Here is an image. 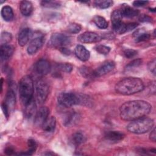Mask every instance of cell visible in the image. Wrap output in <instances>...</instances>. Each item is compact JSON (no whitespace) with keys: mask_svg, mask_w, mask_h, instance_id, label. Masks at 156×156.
Segmentation results:
<instances>
[{"mask_svg":"<svg viewBox=\"0 0 156 156\" xmlns=\"http://www.w3.org/2000/svg\"><path fill=\"white\" fill-rule=\"evenodd\" d=\"M151 108V105L145 101H130L120 107L119 115L122 120L132 121L147 115Z\"/></svg>","mask_w":156,"mask_h":156,"instance_id":"1","label":"cell"},{"mask_svg":"<svg viewBox=\"0 0 156 156\" xmlns=\"http://www.w3.org/2000/svg\"><path fill=\"white\" fill-rule=\"evenodd\" d=\"M115 88L119 94L130 95L141 91L144 89V83L138 77H129L119 81L116 84Z\"/></svg>","mask_w":156,"mask_h":156,"instance_id":"2","label":"cell"},{"mask_svg":"<svg viewBox=\"0 0 156 156\" xmlns=\"http://www.w3.org/2000/svg\"><path fill=\"white\" fill-rule=\"evenodd\" d=\"M154 124V121L152 119L143 116L136 119L131 121L127 125V130L133 133L143 134L150 131Z\"/></svg>","mask_w":156,"mask_h":156,"instance_id":"3","label":"cell"},{"mask_svg":"<svg viewBox=\"0 0 156 156\" xmlns=\"http://www.w3.org/2000/svg\"><path fill=\"white\" fill-rule=\"evenodd\" d=\"M19 94L23 104L26 105L33 99L34 82L29 76H23L19 82Z\"/></svg>","mask_w":156,"mask_h":156,"instance_id":"4","label":"cell"},{"mask_svg":"<svg viewBox=\"0 0 156 156\" xmlns=\"http://www.w3.org/2000/svg\"><path fill=\"white\" fill-rule=\"evenodd\" d=\"M58 103L62 107L68 108L82 102L80 96L73 93H62L57 98Z\"/></svg>","mask_w":156,"mask_h":156,"instance_id":"5","label":"cell"},{"mask_svg":"<svg viewBox=\"0 0 156 156\" xmlns=\"http://www.w3.org/2000/svg\"><path fill=\"white\" fill-rule=\"evenodd\" d=\"M35 93L36 101L40 104L44 102L49 94V85L44 80L40 79L37 80L35 84Z\"/></svg>","mask_w":156,"mask_h":156,"instance_id":"6","label":"cell"},{"mask_svg":"<svg viewBox=\"0 0 156 156\" xmlns=\"http://www.w3.org/2000/svg\"><path fill=\"white\" fill-rule=\"evenodd\" d=\"M71 42V38L68 35L60 33H55L51 35L49 44L51 46L59 49L60 48L66 47Z\"/></svg>","mask_w":156,"mask_h":156,"instance_id":"7","label":"cell"},{"mask_svg":"<svg viewBox=\"0 0 156 156\" xmlns=\"http://www.w3.org/2000/svg\"><path fill=\"white\" fill-rule=\"evenodd\" d=\"M77 39L83 43H93L100 41L102 38L99 34L93 32H85L80 34Z\"/></svg>","mask_w":156,"mask_h":156,"instance_id":"8","label":"cell"},{"mask_svg":"<svg viewBox=\"0 0 156 156\" xmlns=\"http://www.w3.org/2000/svg\"><path fill=\"white\" fill-rule=\"evenodd\" d=\"M49 110L47 107H41L35 113L34 116V124L37 127L43 126L48 118Z\"/></svg>","mask_w":156,"mask_h":156,"instance_id":"9","label":"cell"},{"mask_svg":"<svg viewBox=\"0 0 156 156\" xmlns=\"http://www.w3.org/2000/svg\"><path fill=\"white\" fill-rule=\"evenodd\" d=\"M115 66V64L112 61H108L102 63L96 69L93 71L94 77H100L104 76L113 69Z\"/></svg>","mask_w":156,"mask_h":156,"instance_id":"10","label":"cell"},{"mask_svg":"<svg viewBox=\"0 0 156 156\" xmlns=\"http://www.w3.org/2000/svg\"><path fill=\"white\" fill-rule=\"evenodd\" d=\"M34 68L37 73L39 75L44 76L50 72L51 65L47 60L41 58L36 62Z\"/></svg>","mask_w":156,"mask_h":156,"instance_id":"11","label":"cell"},{"mask_svg":"<svg viewBox=\"0 0 156 156\" xmlns=\"http://www.w3.org/2000/svg\"><path fill=\"white\" fill-rule=\"evenodd\" d=\"M44 43L43 37H38L33 39L29 43L27 51L29 54H35L43 46Z\"/></svg>","mask_w":156,"mask_h":156,"instance_id":"12","label":"cell"},{"mask_svg":"<svg viewBox=\"0 0 156 156\" xmlns=\"http://www.w3.org/2000/svg\"><path fill=\"white\" fill-rule=\"evenodd\" d=\"M32 36V31L29 28H24L22 29L18 35V41L21 46H25Z\"/></svg>","mask_w":156,"mask_h":156,"instance_id":"13","label":"cell"},{"mask_svg":"<svg viewBox=\"0 0 156 156\" xmlns=\"http://www.w3.org/2000/svg\"><path fill=\"white\" fill-rule=\"evenodd\" d=\"M74 53L76 57L81 61H87L90 57V52L82 45H77L74 49Z\"/></svg>","mask_w":156,"mask_h":156,"instance_id":"14","label":"cell"},{"mask_svg":"<svg viewBox=\"0 0 156 156\" xmlns=\"http://www.w3.org/2000/svg\"><path fill=\"white\" fill-rule=\"evenodd\" d=\"M14 51L13 48L9 45L6 44H1L0 48V56L1 61H5L8 60L13 54Z\"/></svg>","mask_w":156,"mask_h":156,"instance_id":"15","label":"cell"},{"mask_svg":"<svg viewBox=\"0 0 156 156\" xmlns=\"http://www.w3.org/2000/svg\"><path fill=\"white\" fill-rule=\"evenodd\" d=\"M105 138L113 142H118L123 140L125 136V135L119 131H107L105 133L104 135Z\"/></svg>","mask_w":156,"mask_h":156,"instance_id":"16","label":"cell"},{"mask_svg":"<svg viewBox=\"0 0 156 156\" xmlns=\"http://www.w3.org/2000/svg\"><path fill=\"white\" fill-rule=\"evenodd\" d=\"M15 102H16V97H15V93L13 90L12 89L9 90L6 94L5 97V101L4 104L10 111V110L13 109L15 105Z\"/></svg>","mask_w":156,"mask_h":156,"instance_id":"17","label":"cell"},{"mask_svg":"<svg viewBox=\"0 0 156 156\" xmlns=\"http://www.w3.org/2000/svg\"><path fill=\"white\" fill-rule=\"evenodd\" d=\"M36 112V104L34 99L24 105V116L27 118H30Z\"/></svg>","mask_w":156,"mask_h":156,"instance_id":"18","label":"cell"},{"mask_svg":"<svg viewBox=\"0 0 156 156\" xmlns=\"http://www.w3.org/2000/svg\"><path fill=\"white\" fill-rule=\"evenodd\" d=\"M20 9L24 16H29L32 12V4L28 1H22L20 4Z\"/></svg>","mask_w":156,"mask_h":156,"instance_id":"19","label":"cell"},{"mask_svg":"<svg viewBox=\"0 0 156 156\" xmlns=\"http://www.w3.org/2000/svg\"><path fill=\"white\" fill-rule=\"evenodd\" d=\"M120 10L122 17L124 16L126 18H133L139 14V11L138 10L130 7V6L127 5V4L123 6Z\"/></svg>","mask_w":156,"mask_h":156,"instance_id":"20","label":"cell"},{"mask_svg":"<svg viewBox=\"0 0 156 156\" xmlns=\"http://www.w3.org/2000/svg\"><path fill=\"white\" fill-rule=\"evenodd\" d=\"M56 124V119L54 116L48 118L42 126L43 130L46 132H52L54 130Z\"/></svg>","mask_w":156,"mask_h":156,"instance_id":"21","label":"cell"},{"mask_svg":"<svg viewBox=\"0 0 156 156\" xmlns=\"http://www.w3.org/2000/svg\"><path fill=\"white\" fill-rule=\"evenodd\" d=\"M1 16L6 21H10L13 20L14 15L11 7L9 5L4 6L1 9Z\"/></svg>","mask_w":156,"mask_h":156,"instance_id":"22","label":"cell"},{"mask_svg":"<svg viewBox=\"0 0 156 156\" xmlns=\"http://www.w3.org/2000/svg\"><path fill=\"white\" fill-rule=\"evenodd\" d=\"M133 37H135V41L136 43L145 41L150 38V35L144 32H141L140 30L136 31L133 34Z\"/></svg>","mask_w":156,"mask_h":156,"instance_id":"23","label":"cell"},{"mask_svg":"<svg viewBox=\"0 0 156 156\" xmlns=\"http://www.w3.org/2000/svg\"><path fill=\"white\" fill-rule=\"evenodd\" d=\"M93 20L96 26L100 29H106L108 27V22L102 16L99 15L94 16Z\"/></svg>","mask_w":156,"mask_h":156,"instance_id":"24","label":"cell"},{"mask_svg":"<svg viewBox=\"0 0 156 156\" xmlns=\"http://www.w3.org/2000/svg\"><path fill=\"white\" fill-rule=\"evenodd\" d=\"M79 116L76 113H71L69 114L65 118L64 124L66 126H70L76 124L78 120Z\"/></svg>","mask_w":156,"mask_h":156,"instance_id":"25","label":"cell"},{"mask_svg":"<svg viewBox=\"0 0 156 156\" xmlns=\"http://www.w3.org/2000/svg\"><path fill=\"white\" fill-rule=\"evenodd\" d=\"M122 14L120 10H114L111 15V21L112 25L118 24L122 21Z\"/></svg>","mask_w":156,"mask_h":156,"instance_id":"26","label":"cell"},{"mask_svg":"<svg viewBox=\"0 0 156 156\" xmlns=\"http://www.w3.org/2000/svg\"><path fill=\"white\" fill-rule=\"evenodd\" d=\"M73 140L76 144L79 145L86 141V138L82 132H77L73 134Z\"/></svg>","mask_w":156,"mask_h":156,"instance_id":"27","label":"cell"},{"mask_svg":"<svg viewBox=\"0 0 156 156\" xmlns=\"http://www.w3.org/2000/svg\"><path fill=\"white\" fill-rule=\"evenodd\" d=\"M27 144L29 149L26 152L20 154V155H32L35 152L37 147V144L35 141L33 139H30L28 140Z\"/></svg>","mask_w":156,"mask_h":156,"instance_id":"28","label":"cell"},{"mask_svg":"<svg viewBox=\"0 0 156 156\" xmlns=\"http://www.w3.org/2000/svg\"><path fill=\"white\" fill-rule=\"evenodd\" d=\"M113 2L111 0H105V1L98 0L94 2V5L98 8L104 9L108 8L113 4Z\"/></svg>","mask_w":156,"mask_h":156,"instance_id":"29","label":"cell"},{"mask_svg":"<svg viewBox=\"0 0 156 156\" xmlns=\"http://www.w3.org/2000/svg\"><path fill=\"white\" fill-rule=\"evenodd\" d=\"M81 26L77 23H71L67 27V31L71 34H77L81 30Z\"/></svg>","mask_w":156,"mask_h":156,"instance_id":"30","label":"cell"},{"mask_svg":"<svg viewBox=\"0 0 156 156\" xmlns=\"http://www.w3.org/2000/svg\"><path fill=\"white\" fill-rule=\"evenodd\" d=\"M57 68L63 72L65 73H71L73 70V66L72 65L68 63H59L57 65Z\"/></svg>","mask_w":156,"mask_h":156,"instance_id":"31","label":"cell"},{"mask_svg":"<svg viewBox=\"0 0 156 156\" xmlns=\"http://www.w3.org/2000/svg\"><path fill=\"white\" fill-rule=\"evenodd\" d=\"M12 35L11 34L7 32H4L1 34V44H6L9 42H10L12 40Z\"/></svg>","mask_w":156,"mask_h":156,"instance_id":"32","label":"cell"},{"mask_svg":"<svg viewBox=\"0 0 156 156\" xmlns=\"http://www.w3.org/2000/svg\"><path fill=\"white\" fill-rule=\"evenodd\" d=\"M96 51L101 54L107 55L110 51V48L105 45H98L95 48Z\"/></svg>","mask_w":156,"mask_h":156,"instance_id":"33","label":"cell"},{"mask_svg":"<svg viewBox=\"0 0 156 156\" xmlns=\"http://www.w3.org/2000/svg\"><path fill=\"white\" fill-rule=\"evenodd\" d=\"M142 63V60L140 58H137L132 60L126 66V69H132L138 67Z\"/></svg>","mask_w":156,"mask_h":156,"instance_id":"34","label":"cell"},{"mask_svg":"<svg viewBox=\"0 0 156 156\" xmlns=\"http://www.w3.org/2000/svg\"><path fill=\"white\" fill-rule=\"evenodd\" d=\"M42 6L48 7V8H57L60 7L59 3L55 2V1H43L41 2Z\"/></svg>","mask_w":156,"mask_h":156,"instance_id":"35","label":"cell"},{"mask_svg":"<svg viewBox=\"0 0 156 156\" xmlns=\"http://www.w3.org/2000/svg\"><path fill=\"white\" fill-rule=\"evenodd\" d=\"M80 72L82 74L83 76L85 77H94L93 71L90 70V69L87 67L83 66L80 69Z\"/></svg>","mask_w":156,"mask_h":156,"instance_id":"36","label":"cell"},{"mask_svg":"<svg viewBox=\"0 0 156 156\" xmlns=\"http://www.w3.org/2000/svg\"><path fill=\"white\" fill-rule=\"evenodd\" d=\"M137 54V51L134 50V49H126L124 51V55L126 58H130L133 57L134 56H135Z\"/></svg>","mask_w":156,"mask_h":156,"instance_id":"37","label":"cell"},{"mask_svg":"<svg viewBox=\"0 0 156 156\" xmlns=\"http://www.w3.org/2000/svg\"><path fill=\"white\" fill-rule=\"evenodd\" d=\"M148 69L153 74H155V59L154 58L148 64Z\"/></svg>","mask_w":156,"mask_h":156,"instance_id":"38","label":"cell"},{"mask_svg":"<svg viewBox=\"0 0 156 156\" xmlns=\"http://www.w3.org/2000/svg\"><path fill=\"white\" fill-rule=\"evenodd\" d=\"M148 2L147 1H135L133 2V5L135 7H143L146 5Z\"/></svg>","mask_w":156,"mask_h":156,"instance_id":"39","label":"cell"},{"mask_svg":"<svg viewBox=\"0 0 156 156\" xmlns=\"http://www.w3.org/2000/svg\"><path fill=\"white\" fill-rule=\"evenodd\" d=\"M138 24L136 23H128L126 24V29H127V32L130 31L134 29H135L137 26H138Z\"/></svg>","mask_w":156,"mask_h":156,"instance_id":"40","label":"cell"},{"mask_svg":"<svg viewBox=\"0 0 156 156\" xmlns=\"http://www.w3.org/2000/svg\"><path fill=\"white\" fill-rule=\"evenodd\" d=\"M140 20L143 22H151L152 21V18L146 15H143L140 16Z\"/></svg>","mask_w":156,"mask_h":156,"instance_id":"41","label":"cell"},{"mask_svg":"<svg viewBox=\"0 0 156 156\" xmlns=\"http://www.w3.org/2000/svg\"><path fill=\"white\" fill-rule=\"evenodd\" d=\"M60 51H61V52L63 54H65V55H70L71 54V51L69 49L67 48L66 47H63V48H59Z\"/></svg>","mask_w":156,"mask_h":156,"instance_id":"42","label":"cell"},{"mask_svg":"<svg viewBox=\"0 0 156 156\" xmlns=\"http://www.w3.org/2000/svg\"><path fill=\"white\" fill-rule=\"evenodd\" d=\"M149 138L150 140L153 141L155 142L156 140V133H155V129L154 128L151 132L150 135H149Z\"/></svg>","mask_w":156,"mask_h":156,"instance_id":"43","label":"cell"},{"mask_svg":"<svg viewBox=\"0 0 156 156\" xmlns=\"http://www.w3.org/2000/svg\"><path fill=\"white\" fill-rule=\"evenodd\" d=\"M14 149L12 147H8L5 149L4 152L7 155H12L14 153Z\"/></svg>","mask_w":156,"mask_h":156,"instance_id":"44","label":"cell"}]
</instances>
